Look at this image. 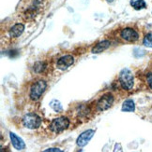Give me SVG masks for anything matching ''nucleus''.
Wrapping results in <instances>:
<instances>
[{"mask_svg":"<svg viewBox=\"0 0 152 152\" xmlns=\"http://www.w3.org/2000/svg\"><path fill=\"white\" fill-rule=\"evenodd\" d=\"M107 1H108L109 3H111V2H113V1H114V0H107Z\"/></svg>","mask_w":152,"mask_h":152,"instance_id":"obj_19","label":"nucleus"},{"mask_svg":"<svg viewBox=\"0 0 152 152\" xmlns=\"http://www.w3.org/2000/svg\"><path fill=\"white\" fill-rule=\"evenodd\" d=\"M74 62V58L72 57V55H64L60 57L56 62V66L58 69L60 70H66L68 67H70V65L73 64Z\"/></svg>","mask_w":152,"mask_h":152,"instance_id":"obj_8","label":"nucleus"},{"mask_svg":"<svg viewBox=\"0 0 152 152\" xmlns=\"http://www.w3.org/2000/svg\"><path fill=\"white\" fill-rule=\"evenodd\" d=\"M120 37L122 39L126 40L128 42H134L139 38V35L138 33L133 29V28H125L120 32Z\"/></svg>","mask_w":152,"mask_h":152,"instance_id":"obj_7","label":"nucleus"},{"mask_svg":"<svg viewBox=\"0 0 152 152\" xmlns=\"http://www.w3.org/2000/svg\"><path fill=\"white\" fill-rule=\"evenodd\" d=\"M70 126V121L66 117H59L55 118L50 124V130L54 133H61Z\"/></svg>","mask_w":152,"mask_h":152,"instance_id":"obj_2","label":"nucleus"},{"mask_svg":"<svg viewBox=\"0 0 152 152\" xmlns=\"http://www.w3.org/2000/svg\"><path fill=\"white\" fill-rule=\"evenodd\" d=\"M24 30V24H22V23H16V24H14L10 28V36L11 37H13V38L18 37H20L23 34Z\"/></svg>","mask_w":152,"mask_h":152,"instance_id":"obj_10","label":"nucleus"},{"mask_svg":"<svg viewBox=\"0 0 152 152\" xmlns=\"http://www.w3.org/2000/svg\"><path fill=\"white\" fill-rule=\"evenodd\" d=\"M147 81L150 89H152V73H148L147 75Z\"/></svg>","mask_w":152,"mask_h":152,"instance_id":"obj_17","label":"nucleus"},{"mask_svg":"<svg viewBox=\"0 0 152 152\" xmlns=\"http://www.w3.org/2000/svg\"><path fill=\"white\" fill-rule=\"evenodd\" d=\"M143 44H144V46H146L148 48H152V33L148 34L144 37Z\"/></svg>","mask_w":152,"mask_h":152,"instance_id":"obj_16","label":"nucleus"},{"mask_svg":"<svg viewBox=\"0 0 152 152\" xmlns=\"http://www.w3.org/2000/svg\"><path fill=\"white\" fill-rule=\"evenodd\" d=\"M119 82L125 90H131L134 84V77L130 69L125 68L119 74Z\"/></svg>","mask_w":152,"mask_h":152,"instance_id":"obj_1","label":"nucleus"},{"mask_svg":"<svg viewBox=\"0 0 152 152\" xmlns=\"http://www.w3.org/2000/svg\"><path fill=\"white\" fill-rule=\"evenodd\" d=\"M110 45L111 43L109 40L100 41L94 46V48L92 49V52H93V53H101V52L104 51L105 50H107L110 47Z\"/></svg>","mask_w":152,"mask_h":152,"instance_id":"obj_11","label":"nucleus"},{"mask_svg":"<svg viewBox=\"0 0 152 152\" xmlns=\"http://www.w3.org/2000/svg\"><path fill=\"white\" fill-rule=\"evenodd\" d=\"M114 103V97L111 94H105L102 95L97 103V109L99 111H104L112 107Z\"/></svg>","mask_w":152,"mask_h":152,"instance_id":"obj_5","label":"nucleus"},{"mask_svg":"<svg viewBox=\"0 0 152 152\" xmlns=\"http://www.w3.org/2000/svg\"><path fill=\"white\" fill-rule=\"evenodd\" d=\"M50 107L54 109L56 112H61L63 110V107H62V104L61 103L57 101V100H53L51 103H50Z\"/></svg>","mask_w":152,"mask_h":152,"instance_id":"obj_15","label":"nucleus"},{"mask_svg":"<svg viewBox=\"0 0 152 152\" xmlns=\"http://www.w3.org/2000/svg\"><path fill=\"white\" fill-rule=\"evenodd\" d=\"M35 73H42V72L46 69V64L44 62H37L34 66H33Z\"/></svg>","mask_w":152,"mask_h":152,"instance_id":"obj_14","label":"nucleus"},{"mask_svg":"<svg viewBox=\"0 0 152 152\" xmlns=\"http://www.w3.org/2000/svg\"><path fill=\"white\" fill-rule=\"evenodd\" d=\"M94 134H95V130L90 129L87 131H85L84 133H82L77 138V140H76L77 146L81 148L87 146V144L91 140V138L94 136Z\"/></svg>","mask_w":152,"mask_h":152,"instance_id":"obj_6","label":"nucleus"},{"mask_svg":"<svg viewBox=\"0 0 152 152\" xmlns=\"http://www.w3.org/2000/svg\"><path fill=\"white\" fill-rule=\"evenodd\" d=\"M130 5L136 10H140L145 9L147 7V4L144 0H134V1L130 2Z\"/></svg>","mask_w":152,"mask_h":152,"instance_id":"obj_13","label":"nucleus"},{"mask_svg":"<svg viewBox=\"0 0 152 152\" xmlns=\"http://www.w3.org/2000/svg\"><path fill=\"white\" fill-rule=\"evenodd\" d=\"M10 141L12 143V146L17 150H22L25 148V144L23 141V139L20 138L19 136H17L14 133H10Z\"/></svg>","mask_w":152,"mask_h":152,"instance_id":"obj_9","label":"nucleus"},{"mask_svg":"<svg viewBox=\"0 0 152 152\" xmlns=\"http://www.w3.org/2000/svg\"><path fill=\"white\" fill-rule=\"evenodd\" d=\"M46 87H47V84L44 80H39L35 82L32 85L30 90V98L33 101L39 100V97L42 95L44 91L46 90Z\"/></svg>","mask_w":152,"mask_h":152,"instance_id":"obj_4","label":"nucleus"},{"mask_svg":"<svg viewBox=\"0 0 152 152\" xmlns=\"http://www.w3.org/2000/svg\"><path fill=\"white\" fill-rule=\"evenodd\" d=\"M134 109H135V104L131 99H128V100L125 101L122 104V111L133 112L134 111Z\"/></svg>","mask_w":152,"mask_h":152,"instance_id":"obj_12","label":"nucleus"},{"mask_svg":"<svg viewBox=\"0 0 152 152\" xmlns=\"http://www.w3.org/2000/svg\"><path fill=\"white\" fill-rule=\"evenodd\" d=\"M43 152H64V151L61 150V149H59V148H48V149L44 150Z\"/></svg>","mask_w":152,"mask_h":152,"instance_id":"obj_18","label":"nucleus"},{"mask_svg":"<svg viewBox=\"0 0 152 152\" xmlns=\"http://www.w3.org/2000/svg\"><path fill=\"white\" fill-rule=\"evenodd\" d=\"M23 123L24 127H26L27 129L34 130L41 126L42 118L35 113H28L24 115L23 118Z\"/></svg>","mask_w":152,"mask_h":152,"instance_id":"obj_3","label":"nucleus"}]
</instances>
